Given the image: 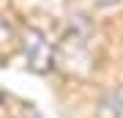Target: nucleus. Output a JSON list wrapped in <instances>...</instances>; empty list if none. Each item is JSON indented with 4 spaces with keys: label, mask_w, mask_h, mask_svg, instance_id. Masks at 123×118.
I'll list each match as a JSON object with an SVG mask.
<instances>
[{
    "label": "nucleus",
    "mask_w": 123,
    "mask_h": 118,
    "mask_svg": "<svg viewBox=\"0 0 123 118\" xmlns=\"http://www.w3.org/2000/svg\"><path fill=\"white\" fill-rule=\"evenodd\" d=\"M19 49H22L25 66L33 74H49L55 69L57 58H55V44L49 41V36L36 25L22 28L19 33Z\"/></svg>",
    "instance_id": "1"
},
{
    "label": "nucleus",
    "mask_w": 123,
    "mask_h": 118,
    "mask_svg": "<svg viewBox=\"0 0 123 118\" xmlns=\"http://www.w3.org/2000/svg\"><path fill=\"white\" fill-rule=\"evenodd\" d=\"M96 113H98V118H123V83L101 93Z\"/></svg>",
    "instance_id": "2"
},
{
    "label": "nucleus",
    "mask_w": 123,
    "mask_h": 118,
    "mask_svg": "<svg viewBox=\"0 0 123 118\" xmlns=\"http://www.w3.org/2000/svg\"><path fill=\"white\" fill-rule=\"evenodd\" d=\"M11 39H14V28H11V22L6 19L3 14H0V49H3Z\"/></svg>",
    "instance_id": "3"
},
{
    "label": "nucleus",
    "mask_w": 123,
    "mask_h": 118,
    "mask_svg": "<svg viewBox=\"0 0 123 118\" xmlns=\"http://www.w3.org/2000/svg\"><path fill=\"white\" fill-rule=\"evenodd\" d=\"M93 6H101V8H110V6H118L120 0H90Z\"/></svg>",
    "instance_id": "4"
},
{
    "label": "nucleus",
    "mask_w": 123,
    "mask_h": 118,
    "mask_svg": "<svg viewBox=\"0 0 123 118\" xmlns=\"http://www.w3.org/2000/svg\"><path fill=\"white\" fill-rule=\"evenodd\" d=\"M3 102H6V93H3V91H0V104H3Z\"/></svg>",
    "instance_id": "5"
}]
</instances>
